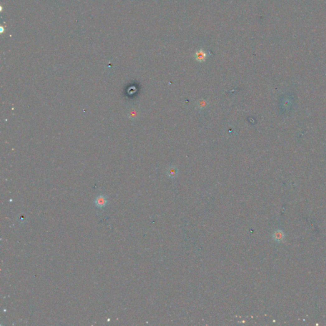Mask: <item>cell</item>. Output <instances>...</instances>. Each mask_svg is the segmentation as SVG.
Here are the masks:
<instances>
[{
  "mask_svg": "<svg viewBox=\"0 0 326 326\" xmlns=\"http://www.w3.org/2000/svg\"><path fill=\"white\" fill-rule=\"evenodd\" d=\"M210 54V53L206 52L203 49H200L196 52V53L194 55V58L197 62L203 63L206 60Z\"/></svg>",
  "mask_w": 326,
  "mask_h": 326,
  "instance_id": "6da1fadb",
  "label": "cell"
},
{
  "mask_svg": "<svg viewBox=\"0 0 326 326\" xmlns=\"http://www.w3.org/2000/svg\"><path fill=\"white\" fill-rule=\"evenodd\" d=\"M95 204L99 208H103L107 204V200L103 195L98 196L95 200Z\"/></svg>",
  "mask_w": 326,
  "mask_h": 326,
  "instance_id": "7a4b0ae2",
  "label": "cell"
},
{
  "mask_svg": "<svg viewBox=\"0 0 326 326\" xmlns=\"http://www.w3.org/2000/svg\"><path fill=\"white\" fill-rule=\"evenodd\" d=\"M167 173H168L169 177H172V178H173V177H175L177 175V170L175 168H173V167H172V168L170 167L168 169Z\"/></svg>",
  "mask_w": 326,
  "mask_h": 326,
  "instance_id": "3957f363",
  "label": "cell"
}]
</instances>
